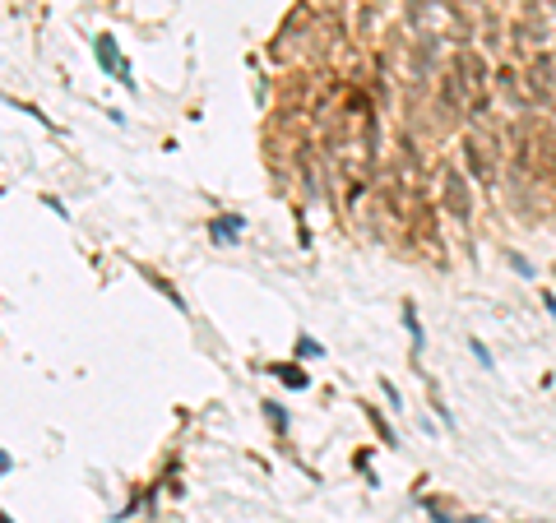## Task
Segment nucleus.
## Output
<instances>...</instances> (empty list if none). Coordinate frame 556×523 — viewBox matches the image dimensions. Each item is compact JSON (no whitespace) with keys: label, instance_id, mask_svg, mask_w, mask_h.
<instances>
[{"label":"nucleus","instance_id":"423d86ee","mask_svg":"<svg viewBox=\"0 0 556 523\" xmlns=\"http://www.w3.org/2000/svg\"><path fill=\"white\" fill-rule=\"evenodd\" d=\"M403 324H408V334H413V343L422 348V324H417V310H413V306H403Z\"/></svg>","mask_w":556,"mask_h":523},{"label":"nucleus","instance_id":"9d476101","mask_svg":"<svg viewBox=\"0 0 556 523\" xmlns=\"http://www.w3.org/2000/svg\"><path fill=\"white\" fill-rule=\"evenodd\" d=\"M297 352H302V356H320V343H311V339H302V343H297Z\"/></svg>","mask_w":556,"mask_h":523},{"label":"nucleus","instance_id":"6e6552de","mask_svg":"<svg viewBox=\"0 0 556 523\" xmlns=\"http://www.w3.org/2000/svg\"><path fill=\"white\" fill-rule=\"evenodd\" d=\"M264 412H269V421H274L278 431H288V417H283V408H274V403H269V408H264Z\"/></svg>","mask_w":556,"mask_h":523},{"label":"nucleus","instance_id":"f257e3e1","mask_svg":"<svg viewBox=\"0 0 556 523\" xmlns=\"http://www.w3.org/2000/svg\"><path fill=\"white\" fill-rule=\"evenodd\" d=\"M445 204H450V213H454V222H468L473 200H468V181L454 167H445Z\"/></svg>","mask_w":556,"mask_h":523},{"label":"nucleus","instance_id":"20e7f679","mask_svg":"<svg viewBox=\"0 0 556 523\" xmlns=\"http://www.w3.org/2000/svg\"><path fill=\"white\" fill-rule=\"evenodd\" d=\"M241 227H246L241 218H214V241H237Z\"/></svg>","mask_w":556,"mask_h":523},{"label":"nucleus","instance_id":"f03ea898","mask_svg":"<svg viewBox=\"0 0 556 523\" xmlns=\"http://www.w3.org/2000/svg\"><path fill=\"white\" fill-rule=\"evenodd\" d=\"M463 162H468V171H473L482 185H492V181H496V162H492V153H487V149H482L473 135L463 139Z\"/></svg>","mask_w":556,"mask_h":523},{"label":"nucleus","instance_id":"0eeeda50","mask_svg":"<svg viewBox=\"0 0 556 523\" xmlns=\"http://www.w3.org/2000/svg\"><path fill=\"white\" fill-rule=\"evenodd\" d=\"M98 56H102V65H107V70H116V51H111V37H98Z\"/></svg>","mask_w":556,"mask_h":523},{"label":"nucleus","instance_id":"1a4fd4ad","mask_svg":"<svg viewBox=\"0 0 556 523\" xmlns=\"http://www.w3.org/2000/svg\"><path fill=\"white\" fill-rule=\"evenodd\" d=\"M468 348H473V356H478V361H482V366H487V370H492V352H487V348H482V343H478V339H473V343H468Z\"/></svg>","mask_w":556,"mask_h":523},{"label":"nucleus","instance_id":"39448f33","mask_svg":"<svg viewBox=\"0 0 556 523\" xmlns=\"http://www.w3.org/2000/svg\"><path fill=\"white\" fill-rule=\"evenodd\" d=\"M274 375H283V385H288V389H306V370H302V366H274Z\"/></svg>","mask_w":556,"mask_h":523},{"label":"nucleus","instance_id":"7ed1b4c3","mask_svg":"<svg viewBox=\"0 0 556 523\" xmlns=\"http://www.w3.org/2000/svg\"><path fill=\"white\" fill-rule=\"evenodd\" d=\"M496 88L506 93V97H515V102H519V107H524V88H519V75H515V70H510V65H496Z\"/></svg>","mask_w":556,"mask_h":523}]
</instances>
